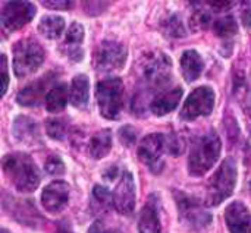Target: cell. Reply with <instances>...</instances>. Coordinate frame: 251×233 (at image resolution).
I'll return each instance as SVG.
<instances>
[{"instance_id":"1","label":"cell","mask_w":251,"mask_h":233,"mask_svg":"<svg viewBox=\"0 0 251 233\" xmlns=\"http://www.w3.org/2000/svg\"><path fill=\"white\" fill-rule=\"evenodd\" d=\"M172 72V62L168 54L153 51L146 54L140 60V81L144 87L143 91H138L132 100V109L135 113L144 115L147 106L150 109L151 94L153 98L162 91L169 88Z\"/></svg>"},{"instance_id":"2","label":"cell","mask_w":251,"mask_h":233,"mask_svg":"<svg viewBox=\"0 0 251 233\" xmlns=\"http://www.w3.org/2000/svg\"><path fill=\"white\" fill-rule=\"evenodd\" d=\"M1 169L6 179L22 194L34 192L41 181L37 164L28 154L10 153L1 160Z\"/></svg>"},{"instance_id":"3","label":"cell","mask_w":251,"mask_h":233,"mask_svg":"<svg viewBox=\"0 0 251 233\" xmlns=\"http://www.w3.org/2000/svg\"><path fill=\"white\" fill-rule=\"evenodd\" d=\"M222 142L215 129L197 137L190 150L188 156V172L191 176H203L207 173L221 156Z\"/></svg>"},{"instance_id":"4","label":"cell","mask_w":251,"mask_h":233,"mask_svg":"<svg viewBox=\"0 0 251 233\" xmlns=\"http://www.w3.org/2000/svg\"><path fill=\"white\" fill-rule=\"evenodd\" d=\"M237 185V163L232 157H226L210 178L206 188V206L216 207L229 198Z\"/></svg>"},{"instance_id":"5","label":"cell","mask_w":251,"mask_h":233,"mask_svg":"<svg viewBox=\"0 0 251 233\" xmlns=\"http://www.w3.org/2000/svg\"><path fill=\"white\" fill-rule=\"evenodd\" d=\"M44 62V48L31 38H22L13 46V72L16 78H26L34 73Z\"/></svg>"},{"instance_id":"6","label":"cell","mask_w":251,"mask_h":233,"mask_svg":"<svg viewBox=\"0 0 251 233\" xmlns=\"http://www.w3.org/2000/svg\"><path fill=\"white\" fill-rule=\"evenodd\" d=\"M97 104L104 119L116 120L124 104V84L119 78H106L97 84Z\"/></svg>"},{"instance_id":"7","label":"cell","mask_w":251,"mask_h":233,"mask_svg":"<svg viewBox=\"0 0 251 233\" xmlns=\"http://www.w3.org/2000/svg\"><path fill=\"white\" fill-rule=\"evenodd\" d=\"M169 154V135L150 134L144 137L138 147V159L153 173H160L165 167L163 156Z\"/></svg>"},{"instance_id":"8","label":"cell","mask_w":251,"mask_h":233,"mask_svg":"<svg viewBox=\"0 0 251 233\" xmlns=\"http://www.w3.org/2000/svg\"><path fill=\"white\" fill-rule=\"evenodd\" d=\"M175 201L179 211V219L184 225L194 231H200L207 228L212 223V214L206 210V207L194 197L184 194L181 191L175 192Z\"/></svg>"},{"instance_id":"9","label":"cell","mask_w":251,"mask_h":233,"mask_svg":"<svg viewBox=\"0 0 251 233\" xmlns=\"http://www.w3.org/2000/svg\"><path fill=\"white\" fill-rule=\"evenodd\" d=\"M128 50L122 43L104 40L93 53V63L100 72H110L122 69L126 62Z\"/></svg>"},{"instance_id":"10","label":"cell","mask_w":251,"mask_h":233,"mask_svg":"<svg viewBox=\"0 0 251 233\" xmlns=\"http://www.w3.org/2000/svg\"><path fill=\"white\" fill-rule=\"evenodd\" d=\"M37 13L31 1H6L1 7L0 22L4 32H15L26 25Z\"/></svg>"},{"instance_id":"11","label":"cell","mask_w":251,"mask_h":233,"mask_svg":"<svg viewBox=\"0 0 251 233\" xmlns=\"http://www.w3.org/2000/svg\"><path fill=\"white\" fill-rule=\"evenodd\" d=\"M215 107V91L210 87L196 88L185 100L181 109V117L184 120H196L200 116H209Z\"/></svg>"},{"instance_id":"12","label":"cell","mask_w":251,"mask_h":233,"mask_svg":"<svg viewBox=\"0 0 251 233\" xmlns=\"http://www.w3.org/2000/svg\"><path fill=\"white\" fill-rule=\"evenodd\" d=\"M113 207L124 216L132 214L135 209V182L131 172L124 170L113 191Z\"/></svg>"},{"instance_id":"13","label":"cell","mask_w":251,"mask_h":233,"mask_svg":"<svg viewBox=\"0 0 251 233\" xmlns=\"http://www.w3.org/2000/svg\"><path fill=\"white\" fill-rule=\"evenodd\" d=\"M56 79V73L54 72H49L44 76L35 79L34 82L28 84L25 88H22L18 95H16V101L24 106V107H34L38 106V103L41 101V98L47 97V94L50 93V85L53 84V81Z\"/></svg>"},{"instance_id":"14","label":"cell","mask_w":251,"mask_h":233,"mask_svg":"<svg viewBox=\"0 0 251 233\" xmlns=\"http://www.w3.org/2000/svg\"><path fill=\"white\" fill-rule=\"evenodd\" d=\"M71 188L65 181H53L41 194V204L50 214L60 213L69 201Z\"/></svg>"},{"instance_id":"15","label":"cell","mask_w":251,"mask_h":233,"mask_svg":"<svg viewBox=\"0 0 251 233\" xmlns=\"http://www.w3.org/2000/svg\"><path fill=\"white\" fill-rule=\"evenodd\" d=\"M225 222L231 233H251V213L241 201H234L226 207Z\"/></svg>"},{"instance_id":"16","label":"cell","mask_w":251,"mask_h":233,"mask_svg":"<svg viewBox=\"0 0 251 233\" xmlns=\"http://www.w3.org/2000/svg\"><path fill=\"white\" fill-rule=\"evenodd\" d=\"M138 232L140 233H162V225L159 217V197L157 194H151L146 201L138 220Z\"/></svg>"},{"instance_id":"17","label":"cell","mask_w":251,"mask_h":233,"mask_svg":"<svg viewBox=\"0 0 251 233\" xmlns=\"http://www.w3.org/2000/svg\"><path fill=\"white\" fill-rule=\"evenodd\" d=\"M181 97H182L181 87L168 88L153 98V101L150 104V112L154 116H165L176 109L178 103L181 101Z\"/></svg>"},{"instance_id":"18","label":"cell","mask_w":251,"mask_h":233,"mask_svg":"<svg viewBox=\"0 0 251 233\" xmlns=\"http://www.w3.org/2000/svg\"><path fill=\"white\" fill-rule=\"evenodd\" d=\"M13 135L19 142L35 144L40 142V132L35 120L26 116H18L13 122Z\"/></svg>"},{"instance_id":"19","label":"cell","mask_w":251,"mask_h":233,"mask_svg":"<svg viewBox=\"0 0 251 233\" xmlns=\"http://www.w3.org/2000/svg\"><path fill=\"white\" fill-rule=\"evenodd\" d=\"M204 60L196 50H185L181 57V72L187 82H194L203 73Z\"/></svg>"},{"instance_id":"20","label":"cell","mask_w":251,"mask_h":233,"mask_svg":"<svg viewBox=\"0 0 251 233\" xmlns=\"http://www.w3.org/2000/svg\"><path fill=\"white\" fill-rule=\"evenodd\" d=\"M90 98V81L88 76L84 73L76 75L72 79L71 90H69V101L76 109H87Z\"/></svg>"},{"instance_id":"21","label":"cell","mask_w":251,"mask_h":233,"mask_svg":"<svg viewBox=\"0 0 251 233\" xmlns=\"http://www.w3.org/2000/svg\"><path fill=\"white\" fill-rule=\"evenodd\" d=\"M112 150V134L109 129H101L93 135L88 144L90 156L96 160L106 157Z\"/></svg>"},{"instance_id":"22","label":"cell","mask_w":251,"mask_h":233,"mask_svg":"<svg viewBox=\"0 0 251 233\" xmlns=\"http://www.w3.org/2000/svg\"><path fill=\"white\" fill-rule=\"evenodd\" d=\"M84 40V26L79 22H74L66 32V41L65 44L69 47V59L72 62H79L84 57V51L79 48V44Z\"/></svg>"},{"instance_id":"23","label":"cell","mask_w":251,"mask_h":233,"mask_svg":"<svg viewBox=\"0 0 251 233\" xmlns=\"http://www.w3.org/2000/svg\"><path fill=\"white\" fill-rule=\"evenodd\" d=\"M46 101V109L50 113H59L62 112L68 101H69V91H68V85L66 84H59L51 87L50 93L47 94V97L44 98Z\"/></svg>"},{"instance_id":"24","label":"cell","mask_w":251,"mask_h":233,"mask_svg":"<svg viewBox=\"0 0 251 233\" xmlns=\"http://www.w3.org/2000/svg\"><path fill=\"white\" fill-rule=\"evenodd\" d=\"M63 29H65V19L62 16H56V15L43 16L38 23V32L49 40L59 38L62 35Z\"/></svg>"},{"instance_id":"25","label":"cell","mask_w":251,"mask_h":233,"mask_svg":"<svg viewBox=\"0 0 251 233\" xmlns=\"http://www.w3.org/2000/svg\"><path fill=\"white\" fill-rule=\"evenodd\" d=\"M162 31L165 35L172 37V38H181L187 35V29L184 25V21L181 19L179 15H169L168 18L163 19L162 22Z\"/></svg>"},{"instance_id":"26","label":"cell","mask_w":251,"mask_h":233,"mask_svg":"<svg viewBox=\"0 0 251 233\" xmlns=\"http://www.w3.org/2000/svg\"><path fill=\"white\" fill-rule=\"evenodd\" d=\"M213 31L218 37H222V38L234 37L238 32V25H237L235 18L228 15V16H224V18L215 21L213 22Z\"/></svg>"},{"instance_id":"27","label":"cell","mask_w":251,"mask_h":233,"mask_svg":"<svg viewBox=\"0 0 251 233\" xmlns=\"http://www.w3.org/2000/svg\"><path fill=\"white\" fill-rule=\"evenodd\" d=\"M93 204L96 210L107 211L113 206V194L103 185H96L93 188Z\"/></svg>"},{"instance_id":"28","label":"cell","mask_w":251,"mask_h":233,"mask_svg":"<svg viewBox=\"0 0 251 233\" xmlns=\"http://www.w3.org/2000/svg\"><path fill=\"white\" fill-rule=\"evenodd\" d=\"M66 120L65 119H60V117H53V119H49L46 122V131H47V135L51 138V140H56V141H60L65 138V134H66Z\"/></svg>"},{"instance_id":"29","label":"cell","mask_w":251,"mask_h":233,"mask_svg":"<svg viewBox=\"0 0 251 233\" xmlns=\"http://www.w3.org/2000/svg\"><path fill=\"white\" fill-rule=\"evenodd\" d=\"M190 23H191V28L194 31H203V29H207L212 25V16L206 10H197L191 16Z\"/></svg>"},{"instance_id":"30","label":"cell","mask_w":251,"mask_h":233,"mask_svg":"<svg viewBox=\"0 0 251 233\" xmlns=\"http://www.w3.org/2000/svg\"><path fill=\"white\" fill-rule=\"evenodd\" d=\"M44 167L49 175H63V172H65V164H63L62 159L57 156H50L46 160Z\"/></svg>"},{"instance_id":"31","label":"cell","mask_w":251,"mask_h":233,"mask_svg":"<svg viewBox=\"0 0 251 233\" xmlns=\"http://www.w3.org/2000/svg\"><path fill=\"white\" fill-rule=\"evenodd\" d=\"M119 140L125 147H131L137 141V132L131 125H125L119 131Z\"/></svg>"},{"instance_id":"32","label":"cell","mask_w":251,"mask_h":233,"mask_svg":"<svg viewBox=\"0 0 251 233\" xmlns=\"http://www.w3.org/2000/svg\"><path fill=\"white\" fill-rule=\"evenodd\" d=\"M82 6L85 9L91 7L90 10H85L88 15H99V13L103 12L101 9H106L109 6V3H104V1H85V3H82Z\"/></svg>"},{"instance_id":"33","label":"cell","mask_w":251,"mask_h":233,"mask_svg":"<svg viewBox=\"0 0 251 233\" xmlns=\"http://www.w3.org/2000/svg\"><path fill=\"white\" fill-rule=\"evenodd\" d=\"M88 233H124L119 229H115V228H109L106 226L103 222H94L90 228Z\"/></svg>"},{"instance_id":"34","label":"cell","mask_w":251,"mask_h":233,"mask_svg":"<svg viewBox=\"0 0 251 233\" xmlns=\"http://www.w3.org/2000/svg\"><path fill=\"white\" fill-rule=\"evenodd\" d=\"M1 82H3V87H1V97L6 94L7 91V84H9V75H7V59H6V54H1Z\"/></svg>"},{"instance_id":"35","label":"cell","mask_w":251,"mask_h":233,"mask_svg":"<svg viewBox=\"0 0 251 233\" xmlns=\"http://www.w3.org/2000/svg\"><path fill=\"white\" fill-rule=\"evenodd\" d=\"M43 4L46 7L54 9V10H68L74 6V1H66V0H60V1H43Z\"/></svg>"},{"instance_id":"36","label":"cell","mask_w":251,"mask_h":233,"mask_svg":"<svg viewBox=\"0 0 251 233\" xmlns=\"http://www.w3.org/2000/svg\"><path fill=\"white\" fill-rule=\"evenodd\" d=\"M232 4H234V3H231V1H209V6H210L213 10H216V12L225 10V9L231 7Z\"/></svg>"},{"instance_id":"37","label":"cell","mask_w":251,"mask_h":233,"mask_svg":"<svg viewBox=\"0 0 251 233\" xmlns=\"http://www.w3.org/2000/svg\"><path fill=\"white\" fill-rule=\"evenodd\" d=\"M241 19H243V23L246 28H250L251 29V9H246L241 15Z\"/></svg>"},{"instance_id":"38","label":"cell","mask_w":251,"mask_h":233,"mask_svg":"<svg viewBox=\"0 0 251 233\" xmlns=\"http://www.w3.org/2000/svg\"><path fill=\"white\" fill-rule=\"evenodd\" d=\"M118 172H119V169L116 166H113L112 169H109L107 172H104L103 178L104 179H109V181H113L115 178H118Z\"/></svg>"},{"instance_id":"39","label":"cell","mask_w":251,"mask_h":233,"mask_svg":"<svg viewBox=\"0 0 251 233\" xmlns=\"http://www.w3.org/2000/svg\"><path fill=\"white\" fill-rule=\"evenodd\" d=\"M56 233H74V232H71L69 229H65V228H59Z\"/></svg>"},{"instance_id":"40","label":"cell","mask_w":251,"mask_h":233,"mask_svg":"<svg viewBox=\"0 0 251 233\" xmlns=\"http://www.w3.org/2000/svg\"><path fill=\"white\" fill-rule=\"evenodd\" d=\"M0 233H9V232H7L6 229H1V231H0Z\"/></svg>"},{"instance_id":"41","label":"cell","mask_w":251,"mask_h":233,"mask_svg":"<svg viewBox=\"0 0 251 233\" xmlns=\"http://www.w3.org/2000/svg\"><path fill=\"white\" fill-rule=\"evenodd\" d=\"M250 194H251V184H250Z\"/></svg>"}]
</instances>
